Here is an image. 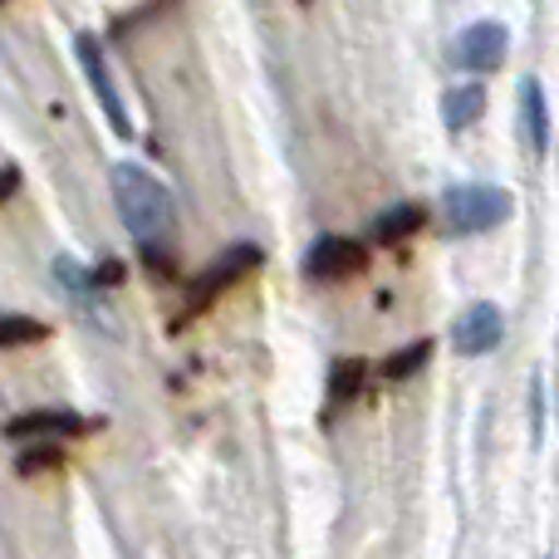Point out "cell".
<instances>
[{"mask_svg":"<svg viewBox=\"0 0 559 559\" xmlns=\"http://www.w3.org/2000/svg\"><path fill=\"white\" fill-rule=\"evenodd\" d=\"M114 202L118 216H123L128 236L143 246L147 265H163L167 261V241H173V222H177V206L167 197V187L157 182L147 167H114Z\"/></svg>","mask_w":559,"mask_h":559,"instance_id":"obj_1","label":"cell"},{"mask_svg":"<svg viewBox=\"0 0 559 559\" xmlns=\"http://www.w3.org/2000/svg\"><path fill=\"white\" fill-rule=\"evenodd\" d=\"M511 192L506 187H486V182H462L447 192L442 212H447V231L452 236H476V231H491L511 216Z\"/></svg>","mask_w":559,"mask_h":559,"instance_id":"obj_2","label":"cell"},{"mask_svg":"<svg viewBox=\"0 0 559 559\" xmlns=\"http://www.w3.org/2000/svg\"><path fill=\"white\" fill-rule=\"evenodd\" d=\"M255 265H261V251H255V246H231V251H226L222 261L212 265V271H206L192 289H187V309H182V319H197L202 309H212L216 299H222V289L241 285V280L255 271Z\"/></svg>","mask_w":559,"mask_h":559,"instance_id":"obj_3","label":"cell"},{"mask_svg":"<svg viewBox=\"0 0 559 559\" xmlns=\"http://www.w3.org/2000/svg\"><path fill=\"white\" fill-rule=\"evenodd\" d=\"M506 49H511V35H506L496 20H481V25H466L462 35L452 39V64L472 69V74H481V69H496L506 59Z\"/></svg>","mask_w":559,"mask_h":559,"instance_id":"obj_4","label":"cell"},{"mask_svg":"<svg viewBox=\"0 0 559 559\" xmlns=\"http://www.w3.org/2000/svg\"><path fill=\"white\" fill-rule=\"evenodd\" d=\"M364 265H368V246L348 241V236H324V241H314L305 255L309 280H348L364 271Z\"/></svg>","mask_w":559,"mask_h":559,"instance_id":"obj_5","label":"cell"},{"mask_svg":"<svg viewBox=\"0 0 559 559\" xmlns=\"http://www.w3.org/2000/svg\"><path fill=\"white\" fill-rule=\"evenodd\" d=\"M79 432H88V417L69 413V407H39V413L5 423L10 442H59V437H79Z\"/></svg>","mask_w":559,"mask_h":559,"instance_id":"obj_6","label":"cell"},{"mask_svg":"<svg viewBox=\"0 0 559 559\" xmlns=\"http://www.w3.org/2000/svg\"><path fill=\"white\" fill-rule=\"evenodd\" d=\"M79 59H84V74H88V84H94L98 104H104L108 123H114L118 133H133V123H128V114H123V98H118V88H114V74H108V59L94 35H79Z\"/></svg>","mask_w":559,"mask_h":559,"instance_id":"obj_7","label":"cell"},{"mask_svg":"<svg viewBox=\"0 0 559 559\" xmlns=\"http://www.w3.org/2000/svg\"><path fill=\"white\" fill-rule=\"evenodd\" d=\"M501 334H506V324H501V309L496 305H472L452 324L456 354H491V348L501 344Z\"/></svg>","mask_w":559,"mask_h":559,"instance_id":"obj_8","label":"cell"},{"mask_svg":"<svg viewBox=\"0 0 559 559\" xmlns=\"http://www.w3.org/2000/svg\"><path fill=\"white\" fill-rule=\"evenodd\" d=\"M521 123H525V138H531L535 153H550V114H545V94L535 79L521 84Z\"/></svg>","mask_w":559,"mask_h":559,"instance_id":"obj_9","label":"cell"},{"mask_svg":"<svg viewBox=\"0 0 559 559\" xmlns=\"http://www.w3.org/2000/svg\"><path fill=\"white\" fill-rule=\"evenodd\" d=\"M481 114H486V88L481 84H462V88H452V94L442 98V123L452 128V133L472 128Z\"/></svg>","mask_w":559,"mask_h":559,"instance_id":"obj_10","label":"cell"},{"mask_svg":"<svg viewBox=\"0 0 559 559\" xmlns=\"http://www.w3.org/2000/svg\"><path fill=\"white\" fill-rule=\"evenodd\" d=\"M364 383H368V368L358 364V358H344V364H334V373H329V413H338V407L354 403Z\"/></svg>","mask_w":559,"mask_h":559,"instance_id":"obj_11","label":"cell"},{"mask_svg":"<svg viewBox=\"0 0 559 559\" xmlns=\"http://www.w3.org/2000/svg\"><path fill=\"white\" fill-rule=\"evenodd\" d=\"M417 226H423V206L417 202H407V206H393V212H383L373 222V241H383V246H393V241H403V236H413Z\"/></svg>","mask_w":559,"mask_h":559,"instance_id":"obj_12","label":"cell"},{"mask_svg":"<svg viewBox=\"0 0 559 559\" xmlns=\"http://www.w3.org/2000/svg\"><path fill=\"white\" fill-rule=\"evenodd\" d=\"M49 329L29 314H0V348H20V344H39Z\"/></svg>","mask_w":559,"mask_h":559,"instance_id":"obj_13","label":"cell"},{"mask_svg":"<svg viewBox=\"0 0 559 559\" xmlns=\"http://www.w3.org/2000/svg\"><path fill=\"white\" fill-rule=\"evenodd\" d=\"M427 358H432V344H413V348H403V354L388 358L383 373H388V378H407V373H417V368H423Z\"/></svg>","mask_w":559,"mask_h":559,"instance_id":"obj_14","label":"cell"},{"mask_svg":"<svg viewBox=\"0 0 559 559\" xmlns=\"http://www.w3.org/2000/svg\"><path fill=\"white\" fill-rule=\"evenodd\" d=\"M39 466H59V442H35L29 456H20V472H39Z\"/></svg>","mask_w":559,"mask_h":559,"instance_id":"obj_15","label":"cell"},{"mask_svg":"<svg viewBox=\"0 0 559 559\" xmlns=\"http://www.w3.org/2000/svg\"><path fill=\"white\" fill-rule=\"evenodd\" d=\"M10 192H20V173L15 167H0V202H5Z\"/></svg>","mask_w":559,"mask_h":559,"instance_id":"obj_16","label":"cell"},{"mask_svg":"<svg viewBox=\"0 0 559 559\" xmlns=\"http://www.w3.org/2000/svg\"><path fill=\"white\" fill-rule=\"evenodd\" d=\"M0 5H5V0H0Z\"/></svg>","mask_w":559,"mask_h":559,"instance_id":"obj_17","label":"cell"}]
</instances>
